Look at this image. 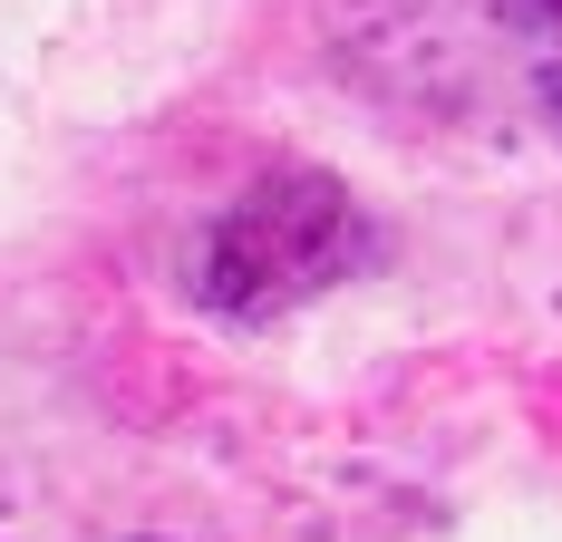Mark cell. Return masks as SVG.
Returning <instances> with one entry per match:
<instances>
[{"mask_svg": "<svg viewBox=\"0 0 562 542\" xmlns=\"http://www.w3.org/2000/svg\"><path fill=\"white\" fill-rule=\"evenodd\" d=\"M369 262V214L349 204V184L321 165H272L262 184H243L204 252H194V291L224 320H281L301 301H321L330 281Z\"/></svg>", "mask_w": 562, "mask_h": 542, "instance_id": "cell-1", "label": "cell"}]
</instances>
